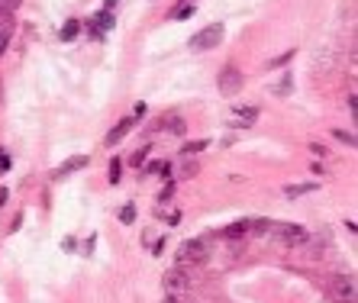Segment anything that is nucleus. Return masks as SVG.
<instances>
[{"mask_svg":"<svg viewBox=\"0 0 358 303\" xmlns=\"http://www.w3.org/2000/svg\"><path fill=\"white\" fill-rule=\"evenodd\" d=\"M207 258H210L207 239H188V242H181V246H178V268H184V265H204Z\"/></svg>","mask_w":358,"mask_h":303,"instance_id":"nucleus-1","label":"nucleus"},{"mask_svg":"<svg viewBox=\"0 0 358 303\" xmlns=\"http://www.w3.org/2000/svg\"><path fill=\"white\" fill-rule=\"evenodd\" d=\"M161 284H165V294L168 297H184L190 294V277L181 271V268H171V271H165V277H161Z\"/></svg>","mask_w":358,"mask_h":303,"instance_id":"nucleus-2","label":"nucleus"},{"mask_svg":"<svg viewBox=\"0 0 358 303\" xmlns=\"http://www.w3.org/2000/svg\"><path fill=\"white\" fill-rule=\"evenodd\" d=\"M271 229L284 246H303V242L310 239V232L303 226H297V223H271Z\"/></svg>","mask_w":358,"mask_h":303,"instance_id":"nucleus-3","label":"nucleus"},{"mask_svg":"<svg viewBox=\"0 0 358 303\" xmlns=\"http://www.w3.org/2000/svg\"><path fill=\"white\" fill-rule=\"evenodd\" d=\"M220 42H223V26H207V29H200L197 36H190V48L194 52H207V48H217Z\"/></svg>","mask_w":358,"mask_h":303,"instance_id":"nucleus-4","label":"nucleus"},{"mask_svg":"<svg viewBox=\"0 0 358 303\" xmlns=\"http://www.w3.org/2000/svg\"><path fill=\"white\" fill-rule=\"evenodd\" d=\"M332 297H336V303H355V277H336Z\"/></svg>","mask_w":358,"mask_h":303,"instance_id":"nucleus-5","label":"nucleus"},{"mask_svg":"<svg viewBox=\"0 0 358 303\" xmlns=\"http://www.w3.org/2000/svg\"><path fill=\"white\" fill-rule=\"evenodd\" d=\"M239 87H242V75H239V68H233V65L223 68V75H220V91H223L226 97H233Z\"/></svg>","mask_w":358,"mask_h":303,"instance_id":"nucleus-6","label":"nucleus"},{"mask_svg":"<svg viewBox=\"0 0 358 303\" xmlns=\"http://www.w3.org/2000/svg\"><path fill=\"white\" fill-rule=\"evenodd\" d=\"M132 129V120H120V123L114 126V129H110V133H107V145H116L123 139V136L129 133Z\"/></svg>","mask_w":358,"mask_h":303,"instance_id":"nucleus-7","label":"nucleus"},{"mask_svg":"<svg viewBox=\"0 0 358 303\" xmlns=\"http://www.w3.org/2000/svg\"><path fill=\"white\" fill-rule=\"evenodd\" d=\"M161 126H168V133H174V136H181V133H188V126H184V120L181 116H161Z\"/></svg>","mask_w":358,"mask_h":303,"instance_id":"nucleus-8","label":"nucleus"},{"mask_svg":"<svg viewBox=\"0 0 358 303\" xmlns=\"http://www.w3.org/2000/svg\"><path fill=\"white\" fill-rule=\"evenodd\" d=\"M87 165V155H78V158H71L68 165H62V168L55 171V178H65V174H71V171H78V168H84Z\"/></svg>","mask_w":358,"mask_h":303,"instance_id":"nucleus-9","label":"nucleus"},{"mask_svg":"<svg viewBox=\"0 0 358 303\" xmlns=\"http://www.w3.org/2000/svg\"><path fill=\"white\" fill-rule=\"evenodd\" d=\"M245 232H249V219H242V223H233V226L223 229V236H226V239H239V236H245Z\"/></svg>","mask_w":358,"mask_h":303,"instance_id":"nucleus-10","label":"nucleus"},{"mask_svg":"<svg viewBox=\"0 0 358 303\" xmlns=\"http://www.w3.org/2000/svg\"><path fill=\"white\" fill-rule=\"evenodd\" d=\"M236 120L242 123V129H245V126H252L255 120H258V110H236Z\"/></svg>","mask_w":358,"mask_h":303,"instance_id":"nucleus-11","label":"nucleus"},{"mask_svg":"<svg viewBox=\"0 0 358 303\" xmlns=\"http://www.w3.org/2000/svg\"><path fill=\"white\" fill-rule=\"evenodd\" d=\"M310 190H316V181L313 184H301V187H287V197H301V194H310Z\"/></svg>","mask_w":358,"mask_h":303,"instance_id":"nucleus-12","label":"nucleus"},{"mask_svg":"<svg viewBox=\"0 0 358 303\" xmlns=\"http://www.w3.org/2000/svg\"><path fill=\"white\" fill-rule=\"evenodd\" d=\"M7 46H10V26L7 23H0V55L7 52Z\"/></svg>","mask_w":358,"mask_h":303,"instance_id":"nucleus-13","label":"nucleus"},{"mask_svg":"<svg viewBox=\"0 0 358 303\" xmlns=\"http://www.w3.org/2000/svg\"><path fill=\"white\" fill-rule=\"evenodd\" d=\"M207 139H200V143H188V145H184V152H181V155H194V152H204V149H207Z\"/></svg>","mask_w":358,"mask_h":303,"instance_id":"nucleus-14","label":"nucleus"},{"mask_svg":"<svg viewBox=\"0 0 358 303\" xmlns=\"http://www.w3.org/2000/svg\"><path fill=\"white\" fill-rule=\"evenodd\" d=\"M120 219H123V223H126V226H129L132 219H136V207H132V203H126V207L120 210Z\"/></svg>","mask_w":358,"mask_h":303,"instance_id":"nucleus-15","label":"nucleus"},{"mask_svg":"<svg viewBox=\"0 0 358 303\" xmlns=\"http://www.w3.org/2000/svg\"><path fill=\"white\" fill-rule=\"evenodd\" d=\"M332 136H336L339 143H346V145H355V136L346 133V129H332Z\"/></svg>","mask_w":358,"mask_h":303,"instance_id":"nucleus-16","label":"nucleus"},{"mask_svg":"<svg viewBox=\"0 0 358 303\" xmlns=\"http://www.w3.org/2000/svg\"><path fill=\"white\" fill-rule=\"evenodd\" d=\"M19 3L23 0H0V13H13V10H19Z\"/></svg>","mask_w":358,"mask_h":303,"instance_id":"nucleus-17","label":"nucleus"},{"mask_svg":"<svg viewBox=\"0 0 358 303\" xmlns=\"http://www.w3.org/2000/svg\"><path fill=\"white\" fill-rule=\"evenodd\" d=\"M188 17H194V3H184L181 10H174V19H188Z\"/></svg>","mask_w":358,"mask_h":303,"instance_id":"nucleus-18","label":"nucleus"},{"mask_svg":"<svg viewBox=\"0 0 358 303\" xmlns=\"http://www.w3.org/2000/svg\"><path fill=\"white\" fill-rule=\"evenodd\" d=\"M78 36V23L71 19V23H65V29H62V39H75Z\"/></svg>","mask_w":358,"mask_h":303,"instance_id":"nucleus-19","label":"nucleus"},{"mask_svg":"<svg viewBox=\"0 0 358 303\" xmlns=\"http://www.w3.org/2000/svg\"><path fill=\"white\" fill-rule=\"evenodd\" d=\"M120 171H123V165L114 161V165H110V184H120Z\"/></svg>","mask_w":358,"mask_h":303,"instance_id":"nucleus-20","label":"nucleus"},{"mask_svg":"<svg viewBox=\"0 0 358 303\" xmlns=\"http://www.w3.org/2000/svg\"><path fill=\"white\" fill-rule=\"evenodd\" d=\"M145 155H149V149H142V152H132V158H129V165H136V168H139L142 161H145Z\"/></svg>","mask_w":358,"mask_h":303,"instance_id":"nucleus-21","label":"nucleus"},{"mask_svg":"<svg viewBox=\"0 0 358 303\" xmlns=\"http://www.w3.org/2000/svg\"><path fill=\"white\" fill-rule=\"evenodd\" d=\"M291 58H294V48H291V52H284V55H278V58H274V62H271V68L284 65V62H291Z\"/></svg>","mask_w":358,"mask_h":303,"instance_id":"nucleus-22","label":"nucleus"},{"mask_svg":"<svg viewBox=\"0 0 358 303\" xmlns=\"http://www.w3.org/2000/svg\"><path fill=\"white\" fill-rule=\"evenodd\" d=\"M287 91H291V77H284L281 84L274 87V94H287Z\"/></svg>","mask_w":358,"mask_h":303,"instance_id":"nucleus-23","label":"nucleus"},{"mask_svg":"<svg viewBox=\"0 0 358 303\" xmlns=\"http://www.w3.org/2000/svg\"><path fill=\"white\" fill-rule=\"evenodd\" d=\"M152 252H155V255H161V252H165V239H159V242L152 246Z\"/></svg>","mask_w":358,"mask_h":303,"instance_id":"nucleus-24","label":"nucleus"},{"mask_svg":"<svg viewBox=\"0 0 358 303\" xmlns=\"http://www.w3.org/2000/svg\"><path fill=\"white\" fill-rule=\"evenodd\" d=\"M10 168V158H7V155H0V171H7Z\"/></svg>","mask_w":358,"mask_h":303,"instance_id":"nucleus-25","label":"nucleus"},{"mask_svg":"<svg viewBox=\"0 0 358 303\" xmlns=\"http://www.w3.org/2000/svg\"><path fill=\"white\" fill-rule=\"evenodd\" d=\"M3 203H7V190H0V207H3Z\"/></svg>","mask_w":358,"mask_h":303,"instance_id":"nucleus-26","label":"nucleus"}]
</instances>
